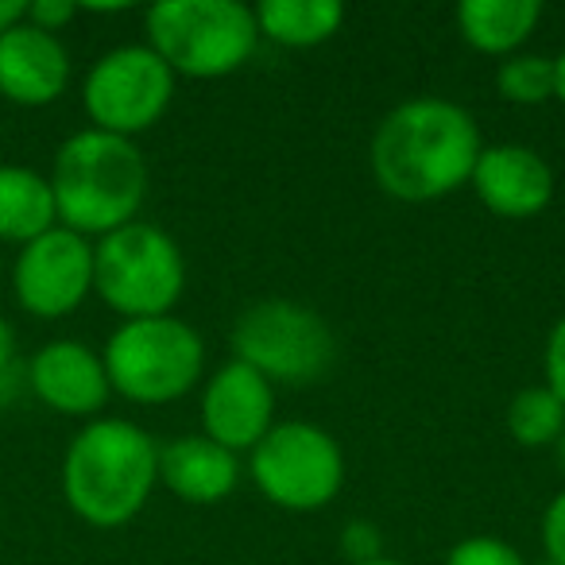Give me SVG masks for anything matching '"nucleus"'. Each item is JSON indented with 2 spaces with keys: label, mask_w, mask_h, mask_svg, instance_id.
Instances as JSON below:
<instances>
[{
  "label": "nucleus",
  "mask_w": 565,
  "mask_h": 565,
  "mask_svg": "<svg viewBox=\"0 0 565 565\" xmlns=\"http://www.w3.org/2000/svg\"><path fill=\"white\" fill-rule=\"evenodd\" d=\"M484 140L472 113L446 97H411L376 125L369 167L395 202H438L469 186Z\"/></svg>",
  "instance_id": "1"
},
{
  "label": "nucleus",
  "mask_w": 565,
  "mask_h": 565,
  "mask_svg": "<svg viewBox=\"0 0 565 565\" xmlns=\"http://www.w3.org/2000/svg\"><path fill=\"white\" fill-rule=\"evenodd\" d=\"M159 484V446L128 418H94L63 454L66 508L89 526L117 531L148 508Z\"/></svg>",
  "instance_id": "2"
},
{
  "label": "nucleus",
  "mask_w": 565,
  "mask_h": 565,
  "mask_svg": "<svg viewBox=\"0 0 565 565\" xmlns=\"http://www.w3.org/2000/svg\"><path fill=\"white\" fill-rule=\"evenodd\" d=\"M58 225L89 236H109L140 221L148 198V159L140 143L125 136L82 128L66 136L51 167Z\"/></svg>",
  "instance_id": "3"
},
{
  "label": "nucleus",
  "mask_w": 565,
  "mask_h": 565,
  "mask_svg": "<svg viewBox=\"0 0 565 565\" xmlns=\"http://www.w3.org/2000/svg\"><path fill=\"white\" fill-rule=\"evenodd\" d=\"M148 47L174 78H228L259 47L256 9L241 0H159L148 17Z\"/></svg>",
  "instance_id": "4"
},
{
  "label": "nucleus",
  "mask_w": 565,
  "mask_h": 565,
  "mask_svg": "<svg viewBox=\"0 0 565 565\" xmlns=\"http://www.w3.org/2000/svg\"><path fill=\"white\" fill-rule=\"evenodd\" d=\"M113 395L140 407H163L198 387L205 372L202 333L174 315L132 318L109 333L102 349Z\"/></svg>",
  "instance_id": "5"
},
{
  "label": "nucleus",
  "mask_w": 565,
  "mask_h": 565,
  "mask_svg": "<svg viewBox=\"0 0 565 565\" xmlns=\"http://www.w3.org/2000/svg\"><path fill=\"white\" fill-rule=\"evenodd\" d=\"M182 291L186 259L167 228L132 221L94 244V295L120 322L171 315Z\"/></svg>",
  "instance_id": "6"
},
{
  "label": "nucleus",
  "mask_w": 565,
  "mask_h": 565,
  "mask_svg": "<svg viewBox=\"0 0 565 565\" xmlns=\"http://www.w3.org/2000/svg\"><path fill=\"white\" fill-rule=\"evenodd\" d=\"M233 361L248 364L267 384H315L338 361L330 322L307 302L264 299L252 302L233 326Z\"/></svg>",
  "instance_id": "7"
},
{
  "label": "nucleus",
  "mask_w": 565,
  "mask_h": 565,
  "mask_svg": "<svg viewBox=\"0 0 565 565\" xmlns=\"http://www.w3.org/2000/svg\"><path fill=\"white\" fill-rule=\"evenodd\" d=\"M248 472L259 495L282 511H322L345 484V454L326 426L291 418L275 423L248 454Z\"/></svg>",
  "instance_id": "8"
},
{
  "label": "nucleus",
  "mask_w": 565,
  "mask_h": 565,
  "mask_svg": "<svg viewBox=\"0 0 565 565\" xmlns=\"http://www.w3.org/2000/svg\"><path fill=\"white\" fill-rule=\"evenodd\" d=\"M174 82L179 78L171 74V66L148 43L105 51L82 82V109L89 117V128L136 140L171 109Z\"/></svg>",
  "instance_id": "9"
},
{
  "label": "nucleus",
  "mask_w": 565,
  "mask_h": 565,
  "mask_svg": "<svg viewBox=\"0 0 565 565\" xmlns=\"http://www.w3.org/2000/svg\"><path fill=\"white\" fill-rule=\"evenodd\" d=\"M12 295L43 322L74 315L94 295V241L63 225L28 241L12 264Z\"/></svg>",
  "instance_id": "10"
},
{
  "label": "nucleus",
  "mask_w": 565,
  "mask_h": 565,
  "mask_svg": "<svg viewBox=\"0 0 565 565\" xmlns=\"http://www.w3.org/2000/svg\"><path fill=\"white\" fill-rule=\"evenodd\" d=\"M202 434L228 454H252L275 426V387L228 356L202 384Z\"/></svg>",
  "instance_id": "11"
},
{
  "label": "nucleus",
  "mask_w": 565,
  "mask_h": 565,
  "mask_svg": "<svg viewBox=\"0 0 565 565\" xmlns=\"http://www.w3.org/2000/svg\"><path fill=\"white\" fill-rule=\"evenodd\" d=\"M28 387H32V395L47 411L66 418H89V423L102 415L113 395L102 353L74 338L47 341L32 356V364H28Z\"/></svg>",
  "instance_id": "12"
},
{
  "label": "nucleus",
  "mask_w": 565,
  "mask_h": 565,
  "mask_svg": "<svg viewBox=\"0 0 565 565\" xmlns=\"http://www.w3.org/2000/svg\"><path fill=\"white\" fill-rule=\"evenodd\" d=\"M469 186L477 190L488 213L526 221L539 217L554 198V171L542 159V151L526 143H484Z\"/></svg>",
  "instance_id": "13"
},
{
  "label": "nucleus",
  "mask_w": 565,
  "mask_h": 565,
  "mask_svg": "<svg viewBox=\"0 0 565 565\" xmlns=\"http://www.w3.org/2000/svg\"><path fill=\"white\" fill-rule=\"evenodd\" d=\"M71 86V51L28 20L0 35V97L20 109L55 105Z\"/></svg>",
  "instance_id": "14"
},
{
  "label": "nucleus",
  "mask_w": 565,
  "mask_h": 565,
  "mask_svg": "<svg viewBox=\"0 0 565 565\" xmlns=\"http://www.w3.org/2000/svg\"><path fill=\"white\" fill-rule=\"evenodd\" d=\"M159 484L182 503L210 508L241 484V461L205 434H182L159 446Z\"/></svg>",
  "instance_id": "15"
},
{
  "label": "nucleus",
  "mask_w": 565,
  "mask_h": 565,
  "mask_svg": "<svg viewBox=\"0 0 565 565\" xmlns=\"http://www.w3.org/2000/svg\"><path fill=\"white\" fill-rule=\"evenodd\" d=\"M542 24V0H461L457 4V32L472 51L508 58Z\"/></svg>",
  "instance_id": "16"
},
{
  "label": "nucleus",
  "mask_w": 565,
  "mask_h": 565,
  "mask_svg": "<svg viewBox=\"0 0 565 565\" xmlns=\"http://www.w3.org/2000/svg\"><path fill=\"white\" fill-rule=\"evenodd\" d=\"M55 225L58 210L47 174L20 163H0V241L24 248Z\"/></svg>",
  "instance_id": "17"
},
{
  "label": "nucleus",
  "mask_w": 565,
  "mask_h": 565,
  "mask_svg": "<svg viewBox=\"0 0 565 565\" xmlns=\"http://www.w3.org/2000/svg\"><path fill=\"white\" fill-rule=\"evenodd\" d=\"M256 24L259 40H271L275 47L310 51L341 32L345 4L341 0H259Z\"/></svg>",
  "instance_id": "18"
},
{
  "label": "nucleus",
  "mask_w": 565,
  "mask_h": 565,
  "mask_svg": "<svg viewBox=\"0 0 565 565\" xmlns=\"http://www.w3.org/2000/svg\"><path fill=\"white\" fill-rule=\"evenodd\" d=\"M565 407L546 384H531L511 395L508 403V434L526 449H546L562 438Z\"/></svg>",
  "instance_id": "19"
},
{
  "label": "nucleus",
  "mask_w": 565,
  "mask_h": 565,
  "mask_svg": "<svg viewBox=\"0 0 565 565\" xmlns=\"http://www.w3.org/2000/svg\"><path fill=\"white\" fill-rule=\"evenodd\" d=\"M557 74L554 55L539 51H515V55L495 63V94L511 105H546L554 102Z\"/></svg>",
  "instance_id": "20"
},
{
  "label": "nucleus",
  "mask_w": 565,
  "mask_h": 565,
  "mask_svg": "<svg viewBox=\"0 0 565 565\" xmlns=\"http://www.w3.org/2000/svg\"><path fill=\"white\" fill-rule=\"evenodd\" d=\"M446 565H531V562L511 542L492 539V534H472V539H461L449 550Z\"/></svg>",
  "instance_id": "21"
},
{
  "label": "nucleus",
  "mask_w": 565,
  "mask_h": 565,
  "mask_svg": "<svg viewBox=\"0 0 565 565\" xmlns=\"http://www.w3.org/2000/svg\"><path fill=\"white\" fill-rule=\"evenodd\" d=\"M341 554L349 557V565H364L384 557V534L376 531V523L369 519H353V523L341 531Z\"/></svg>",
  "instance_id": "22"
},
{
  "label": "nucleus",
  "mask_w": 565,
  "mask_h": 565,
  "mask_svg": "<svg viewBox=\"0 0 565 565\" xmlns=\"http://www.w3.org/2000/svg\"><path fill=\"white\" fill-rule=\"evenodd\" d=\"M542 372H546V387L562 399L565 407V318H557L554 330L546 333V349H542Z\"/></svg>",
  "instance_id": "23"
},
{
  "label": "nucleus",
  "mask_w": 565,
  "mask_h": 565,
  "mask_svg": "<svg viewBox=\"0 0 565 565\" xmlns=\"http://www.w3.org/2000/svg\"><path fill=\"white\" fill-rule=\"evenodd\" d=\"M542 550L554 565H565V488L546 503V515H542Z\"/></svg>",
  "instance_id": "24"
},
{
  "label": "nucleus",
  "mask_w": 565,
  "mask_h": 565,
  "mask_svg": "<svg viewBox=\"0 0 565 565\" xmlns=\"http://www.w3.org/2000/svg\"><path fill=\"white\" fill-rule=\"evenodd\" d=\"M78 12H82V4H74V0H32L24 20L32 28H40V32L58 35L74 17H78Z\"/></svg>",
  "instance_id": "25"
},
{
  "label": "nucleus",
  "mask_w": 565,
  "mask_h": 565,
  "mask_svg": "<svg viewBox=\"0 0 565 565\" xmlns=\"http://www.w3.org/2000/svg\"><path fill=\"white\" fill-rule=\"evenodd\" d=\"M12 361H17V330L4 315H0V376H9Z\"/></svg>",
  "instance_id": "26"
},
{
  "label": "nucleus",
  "mask_w": 565,
  "mask_h": 565,
  "mask_svg": "<svg viewBox=\"0 0 565 565\" xmlns=\"http://www.w3.org/2000/svg\"><path fill=\"white\" fill-rule=\"evenodd\" d=\"M24 17H28L24 0H0V35L9 32V28H17Z\"/></svg>",
  "instance_id": "27"
},
{
  "label": "nucleus",
  "mask_w": 565,
  "mask_h": 565,
  "mask_svg": "<svg viewBox=\"0 0 565 565\" xmlns=\"http://www.w3.org/2000/svg\"><path fill=\"white\" fill-rule=\"evenodd\" d=\"M554 74H557L554 102H562V105H565V47H562V55H554Z\"/></svg>",
  "instance_id": "28"
},
{
  "label": "nucleus",
  "mask_w": 565,
  "mask_h": 565,
  "mask_svg": "<svg viewBox=\"0 0 565 565\" xmlns=\"http://www.w3.org/2000/svg\"><path fill=\"white\" fill-rule=\"evenodd\" d=\"M554 449H557V465L565 469V430H562V438L554 441Z\"/></svg>",
  "instance_id": "29"
},
{
  "label": "nucleus",
  "mask_w": 565,
  "mask_h": 565,
  "mask_svg": "<svg viewBox=\"0 0 565 565\" xmlns=\"http://www.w3.org/2000/svg\"><path fill=\"white\" fill-rule=\"evenodd\" d=\"M364 565H403V562H395V557H376V562H364Z\"/></svg>",
  "instance_id": "30"
},
{
  "label": "nucleus",
  "mask_w": 565,
  "mask_h": 565,
  "mask_svg": "<svg viewBox=\"0 0 565 565\" xmlns=\"http://www.w3.org/2000/svg\"><path fill=\"white\" fill-rule=\"evenodd\" d=\"M539 565H554V562H550V557H542V562Z\"/></svg>",
  "instance_id": "31"
}]
</instances>
